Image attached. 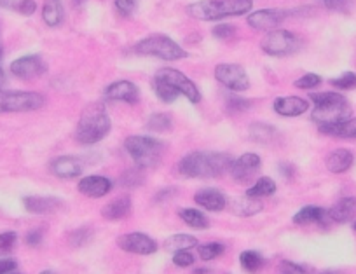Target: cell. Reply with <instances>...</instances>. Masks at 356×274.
<instances>
[{
	"mask_svg": "<svg viewBox=\"0 0 356 274\" xmlns=\"http://www.w3.org/2000/svg\"><path fill=\"white\" fill-rule=\"evenodd\" d=\"M232 159L226 152L198 151L180 159L176 170L187 178H219L230 170Z\"/></svg>",
	"mask_w": 356,
	"mask_h": 274,
	"instance_id": "1",
	"label": "cell"
},
{
	"mask_svg": "<svg viewBox=\"0 0 356 274\" xmlns=\"http://www.w3.org/2000/svg\"><path fill=\"white\" fill-rule=\"evenodd\" d=\"M112 130L110 116L107 114V108L100 101L87 105L80 114V119L77 123L76 140L83 145H94L103 140Z\"/></svg>",
	"mask_w": 356,
	"mask_h": 274,
	"instance_id": "2",
	"label": "cell"
},
{
	"mask_svg": "<svg viewBox=\"0 0 356 274\" xmlns=\"http://www.w3.org/2000/svg\"><path fill=\"white\" fill-rule=\"evenodd\" d=\"M252 0H199L185 8L192 19L217 22L229 16H243L252 11Z\"/></svg>",
	"mask_w": 356,
	"mask_h": 274,
	"instance_id": "3",
	"label": "cell"
},
{
	"mask_svg": "<svg viewBox=\"0 0 356 274\" xmlns=\"http://www.w3.org/2000/svg\"><path fill=\"white\" fill-rule=\"evenodd\" d=\"M124 148L133 157L138 166L145 170H154L159 166L162 154H164V144L158 138L152 137H128L124 142Z\"/></svg>",
	"mask_w": 356,
	"mask_h": 274,
	"instance_id": "4",
	"label": "cell"
},
{
	"mask_svg": "<svg viewBox=\"0 0 356 274\" xmlns=\"http://www.w3.org/2000/svg\"><path fill=\"white\" fill-rule=\"evenodd\" d=\"M135 53L140 56H154V58L166 60V62H178V60H185L189 56L184 47H180L175 40L162 33H154V35L138 40L135 46Z\"/></svg>",
	"mask_w": 356,
	"mask_h": 274,
	"instance_id": "5",
	"label": "cell"
},
{
	"mask_svg": "<svg viewBox=\"0 0 356 274\" xmlns=\"http://www.w3.org/2000/svg\"><path fill=\"white\" fill-rule=\"evenodd\" d=\"M46 98L35 91H4L0 89V114L32 112L44 107Z\"/></svg>",
	"mask_w": 356,
	"mask_h": 274,
	"instance_id": "6",
	"label": "cell"
},
{
	"mask_svg": "<svg viewBox=\"0 0 356 274\" xmlns=\"http://www.w3.org/2000/svg\"><path fill=\"white\" fill-rule=\"evenodd\" d=\"M303 46L300 37L295 33L288 32V30H271L264 40L260 42V47L269 56H290V54L297 53Z\"/></svg>",
	"mask_w": 356,
	"mask_h": 274,
	"instance_id": "7",
	"label": "cell"
},
{
	"mask_svg": "<svg viewBox=\"0 0 356 274\" xmlns=\"http://www.w3.org/2000/svg\"><path fill=\"white\" fill-rule=\"evenodd\" d=\"M351 114H353L351 105L348 103V100H346L344 96H341L334 101H327V103L316 105L313 114H311V119H313V123L318 124V128L330 126V124H337V123H342V121L349 119Z\"/></svg>",
	"mask_w": 356,
	"mask_h": 274,
	"instance_id": "8",
	"label": "cell"
},
{
	"mask_svg": "<svg viewBox=\"0 0 356 274\" xmlns=\"http://www.w3.org/2000/svg\"><path fill=\"white\" fill-rule=\"evenodd\" d=\"M215 79L222 86L230 91H246L250 87V79L246 76V70L236 63H220L215 67Z\"/></svg>",
	"mask_w": 356,
	"mask_h": 274,
	"instance_id": "9",
	"label": "cell"
},
{
	"mask_svg": "<svg viewBox=\"0 0 356 274\" xmlns=\"http://www.w3.org/2000/svg\"><path fill=\"white\" fill-rule=\"evenodd\" d=\"M155 76H158L159 79L164 80V83H168L171 87H175L178 93L184 94V96L187 98L189 101H192V103H199V101H201V93H199L198 86H196L185 74H182L180 70L161 69Z\"/></svg>",
	"mask_w": 356,
	"mask_h": 274,
	"instance_id": "10",
	"label": "cell"
},
{
	"mask_svg": "<svg viewBox=\"0 0 356 274\" xmlns=\"http://www.w3.org/2000/svg\"><path fill=\"white\" fill-rule=\"evenodd\" d=\"M294 12L287 11V9H260V11L250 12L246 22L252 26L253 30H259V32H271V30H276L288 16H291Z\"/></svg>",
	"mask_w": 356,
	"mask_h": 274,
	"instance_id": "11",
	"label": "cell"
},
{
	"mask_svg": "<svg viewBox=\"0 0 356 274\" xmlns=\"http://www.w3.org/2000/svg\"><path fill=\"white\" fill-rule=\"evenodd\" d=\"M47 72V65L39 54H28V56H22V58L15 60L11 63V74L18 79L32 80L37 77L44 76Z\"/></svg>",
	"mask_w": 356,
	"mask_h": 274,
	"instance_id": "12",
	"label": "cell"
},
{
	"mask_svg": "<svg viewBox=\"0 0 356 274\" xmlns=\"http://www.w3.org/2000/svg\"><path fill=\"white\" fill-rule=\"evenodd\" d=\"M117 246L128 253H137V255H152L158 252V243L149 238L144 232H131L117 238Z\"/></svg>",
	"mask_w": 356,
	"mask_h": 274,
	"instance_id": "13",
	"label": "cell"
},
{
	"mask_svg": "<svg viewBox=\"0 0 356 274\" xmlns=\"http://www.w3.org/2000/svg\"><path fill=\"white\" fill-rule=\"evenodd\" d=\"M259 168L260 157L257 154H253V152H248V154H243L241 157H237L236 161H232L229 171L234 180L241 182V184H248L257 175Z\"/></svg>",
	"mask_w": 356,
	"mask_h": 274,
	"instance_id": "14",
	"label": "cell"
},
{
	"mask_svg": "<svg viewBox=\"0 0 356 274\" xmlns=\"http://www.w3.org/2000/svg\"><path fill=\"white\" fill-rule=\"evenodd\" d=\"M49 170L51 173L60 178H76L83 175L84 162L76 155H60L51 161Z\"/></svg>",
	"mask_w": 356,
	"mask_h": 274,
	"instance_id": "15",
	"label": "cell"
},
{
	"mask_svg": "<svg viewBox=\"0 0 356 274\" xmlns=\"http://www.w3.org/2000/svg\"><path fill=\"white\" fill-rule=\"evenodd\" d=\"M105 98L110 101H124V103H137L140 98L137 84L131 80H117L105 87Z\"/></svg>",
	"mask_w": 356,
	"mask_h": 274,
	"instance_id": "16",
	"label": "cell"
},
{
	"mask_svg": "<svg viewBox=\"0 0 356 274\" xmlns=\"http://www.w3.org/2000/svg\"><path fill=\"white\" fill-rule=\"evenodd\" d=\"M332 221L328 209L320 208V206H306V208L299 209L294 215V224L297 225H320V228H327Z\"/></svg>",
	"mask_w": 356,
	"mask_h": 274,
	"instance_id": "17",
	"label": "cell"
},
{
	"mask_svg": "<svg viewBox=\"0 0 356 274\" xmlns=\"http://www.w3.org/2000/svg\"><path fill=\"white\" fill-rule=\"evenodd\" d=\"M26 212L33 213V215H47V213H56L58 209H62L63 201L58 198H47V196H26L23 199Z\"/></svg>",
	"mask_w": 356,
	"mask_h": 274,
	"instance_id": "18",
	"label": "cell"
},
{
	"mask_svg": "<svg viewBox=\"0 0 356 274\" xmlns=\"http://www.w3.org/2000/svg\"><path fill=\"white\" fill-rule=\"evenodd\" d=\"M194 201L206 212H222L227 206V198L222 191L213 187L199 189L194 194Z\"/></svg>",
	"mask_w": 356,
	"mask_h": 274,
	"instance_id": "19",
	"label": "cell"
},
{
	"mask_svg": "<svg viewBox=\"0 0 356 274\" xmlns=\"http://www.w3.org/2000/svg\"><path fill=\"white\" fill-rule=\"evenodd\" d=\"M273 108L278 116L297 117V116H303L304 112H307L310 103H307L304 98H299V96H283L274 100Z\"/></svg>",
	"mask_w": 356,
	"mask_h": 274,
	"instance_id": "20",
	"label": "cell"
},
{
	"mask_svg": "<svg viewBox=\"0 0 356 274\" xmlns=\"http://www.w3.org/2000/svg\"><path fill=\"white\" fill-rule=\"evenodd\" d=\"M77 189L80 194L87 196V198H103L112 191V182L101 175H90L79 182Z\"/></svg>",
	"mask_w": 356,
	"mask_h": 274,
	"instance_id": "21",
	"label": "cell"
},
{
	"mask_svg": "<svg viewBox=\"0 0 356 274\" xmlns=\"http://www.w3.org/2000/svg\"><path fill=\"white\" fill-rule=\"evenodd\" d=\"M131 198L130 196H123V198L112 199L110 203L101 208V216H103L105 221H121L124 216H128L131 213Z\"/></svg>",
	"mask_w": 356,
	"mask_h": 274,
	"instance_id": "22",
	"label": "cell"
},
{
	"mask_svg": "<svg viewBox=\"0 0 356 274\" xmlns=\"http://www.w3.org/2000/svg\"><path fill=\"white\" fill-rule=\"evenodd\" d=\"M353 162H355V155H353L351 151H348V148H337V151L328 154L325 164H327V170L330 173H346L353 166Z\"/></svg>",
	"mask_w": 356,
	"mask_h": 274,
	"instance_id": "23",
	"label": "cell"
},
{
	"mask_svg": "<svg viewBox=\"0 0 356 274\" xmlns=\"http://www.w3.org/2000/svg\"><path fill=\"white\" fill-rule=\"evenodd\" d=\"M332 221L337 224H346L356 216V198H342L328 209Z\"/></svg>",
	"mask_w": 356,
	"mask_h": 274,
	"instance_id": "24",
	"label": "cell"
},
{
	"mask_svg": "<svg viewBox=\"0 0 356 274\" xmlns=\"http://www.w3.org/2000/svg\"><path fill=\"white\" fill-rule=\"evenodd\" d=\"M323 135L335 138H344V140H356V117L342 121V123L330 124V126H320Z\"/></svg>",
	"mask_w": 356,
	"mask_h": 274,
	"instance_id": "25",
	"label": "cell"
},
{
	"mask_svg": "<svg viewBox=\"0 0 356 274\" xmlns=\"http://www.w3.org/2000/svg\"><path fill=\"white\" fill-rule=\"evenodd\" d=\"M65 18V9H63L62 0H46L42 6V19L47 26L54 28L60 26Z\"/></svg>",
	"mask_w": 356,
	"mask_h": 274,
	"instance_id": "26",
	"label": "cell"
},
{
	"mask_svg": "<svg viewBox=\"0 0 356 274\" xmlns=\"http://www.w3.org/2000/svg\"><path fill=\"white\" fill-rule=\"evenodd\" d=\"M264 208V205L260 203V199L250 198V196H243V198H236L230 203V209H232L234 215L237 216H252L257 215L260 209Z\"/></svg>",
	"mask_w": 356,
	"mask_h": 274,
	"instance_id": "27",
	"label": "cell"
},
{
	"mask_svg": "<svg viewBox=\"0 0 356 274\" xmlns=\"http://www.w3.org/2000/svg\"><path fill=\"white\" fill-rule=\"evenodd\" d=\"M278 137L276 128L266 123H253L250 126V138L257 144H271Z\"/></svg>",
	"mask_w": 356,
	"mask_h": 274,
	"instance_id": "28",
	"label": "cell"
},
{
	"mask_svg": "<svg viewBox=\"0 0 356 274\" xmlns=\"http://www.w3.org/2000/svg\"><path fill=\"white\" fill-rule=\"evenodd\" d=\"M196 245H198V239H196L194 236L173 234L164 241V250L169 253H176L180 252V250L194 248Z\"/></svg>",
	"mask_w": 356,
	"mask_h": 274,
	"instance_id": "29",
	"label": "cell"
},
{
	"mask_svg": "<svg viewBox=\"0 0 356 274\" xmlns=\"http://www.w3.org/2000/svg\"><path fill=\"white\" fill-rule=\"evenodd\" d=\"M276 192V182L269 177H262L252 185V187L246 191V196L250 198H257V199H264V198H269Z\"/></svg>",
	"mask_w": 356,
	"mask_h": 274,
	"instance_id": "30",
	"label": "cell"
},
{
	"mask_svg": "<svg viewBox=\"0 0 356 274\" xmlns=\"http://www.w3.org/2000/svg\"><path fill=\"white\" fill-rule=\"evenodd\" d=\"M180 219L192 229H198V231H203L210 225L208 216L205 213H201L199 209L194 208H184L180 209Z\"/></svg>",
	"mask_w": 356,
	"mask_h": 274,
	"instance_id": "31",
	"label": "cell"
},
{
	"mask_svg": "<svg viewBox=\"0 0 356 274\" xmlns=\"http://www.w3.org/2000/svg\"><path fill=\"white\" fill-rule=\"evenodd\" d=\"M152 86H154V91L155 94L159 96V100L164 101V103H173V101L178 98V91L175 89V87L169 86L168 83H164L162 79H159L158 76H154V79H152Z\"/></svg>",
	"mask_w": 356,
	"mask_h": 274,
	"instance_id": "32",
	"label": "cell"
},
{
	"mask_svg": "<svg viewBox=\"0 0 356 274\" xmlns=\"http://www.w3.org/2000/svg\"><path fill=\"white\" fill-rule=\"evenodd\" d=\"M173 128V119L169 114H152L147 121V130L154 131V133H162V131H169Z\"/></svg>",
	"mask_w": 356,
	"mask_h": 274,
	"instance_id": "33",
	"label": "cell"
},
{
	"mask_svg": "<svg viewBox=\"0 0 356 274\" xmlns=\"http://www.w3.org/2000/svg\"><path fill=\"white\" fill-rule=\"evenodd\" d=\"M239 264L245 271L248 273H255L260 267L264 266V259L259 252H253V250H245V252L239 255Z\"/></svg>",
	"mask_w": 356,
	"mask_h": 274,
	"instance_id": "34",
	"label": "cell"
},
{
	"mask_svg": "<svg viewBox=\"0 0 356 274\" xmlns=\"http://www.w3.org/2000/svg\"><path fill=\"white\" fill-rule=\"evenodd\" d=\"M145 168L138 166L137 170H128L121 175L119 182L123 187H140V185L145 184Z\"/></svg>",
	"mask_w": 356,
	"mask_h": 274,
	"instance_id": "35",
	"label": "cell"
},
{
	"mask_svg": "<svg viewBox=\"0 0 356 274\" xmlns=\"http://www.w3.org/2000/svg\"><path fill=\"white\" fill-rule=\"evenodd\" d=\"M226 252V246L222 243H206V245L198 246V255L203 260H213Z\"/></svg>",
	"mask_w": 356,
	"mask_h": 274,
	"instance_id": "36",
	"label": "cell"
},
{
	"mask_svg": "<svg viewBox=\"0 0 356 274\" xmlns=\"http://www.w3.org/2000/svg\"><path fill=\"white\" fill-rule=\"evenodd\" d=\"M91 238H93V231L87 228H79L76 229V231H72L69 234V243L72 246H84L87 245V241H91Z\"/></svg>",
	"mask_w": 356,
	"mask_h": 274,
	"instance_id": "37",
	"label": "cell"
},
{
	"mask_svg": "<svg viewBox=\"0 0 356 274\" xmlns=\"http://www.w3.org/2000/svg\"><path fill=\"white\" fill-rule=\"evenodd\" d=\"M16 243H18V234L12 231L2 232L0 234V257H6L15 250Z\"/></svg>",
	"mask_w": 356,
	"mask_h": 274,
	"instance_id": "38",
	"label": "cell"
},
{
	"mask_svg": "<svg viewBox=\"0 0 356 274\" xmlns=\"http://www.w3.org/2000/svg\"><path fill=\"white\" fill-rule=\"evenodd\" d=\"M330 84L339 89H355L356 87V74L355 72H346L342 76L330 79Z\"/></svg>",
	"mask_w": 356,
	"mask_h": 274,
	"instance_id": "39",
	"label": "cell"
},
{
	"mask_svg": "<svg viewBox=\"0 0 356 274\" xmlns=\"http://www.w3.org/2000/svg\"><path fill=\"white\" fill-rule=\"evenodd\" d=\"M321 84V77L318 76V74H306V76L299 77V79L295 80L294 86L297 87V89H311V87H316Z\"/></svg>",
	"mask_w": 356,
	"mask_h": 274,
	"instance_id": "40",
	"label": "cell"
},
{
	"mask_svg": "<svg viewBox=\"0 0 356 274\" xmlns=\"http://www.w3.org/2000/svg\"><path fill=\"white\" fill-rule=\"evenodd\" d=\"M114 4L119 15L124 18H130L137 11V0H114Z\"/></svg>",
	"mask_w": 356,
	"mask_h": 274,
	"instance_id": "41",
	"label": "cell"
},
{
	"mask_svg": "<svg viewBox=\"0 0 356 274\" xmlns=\"http://www.w3.org/2000/svg\"><path fill=\"white\" fill-rule=\"evenodd\" d=\"M278 271L283 274H306L310 273L306 266H300V264H294V262H288V260H283L278 267Z\"/></svg>",
	"mask_w": 356,
	"mask_h": 274,
	"instance_id": "42",
	"label": "cell"
},
{
	"mask_svg": "<svg viewBox=\"0 0 356 274\" xmlns=\"http://www.w3.org/2000/svg\"><path fill=\"white\" fill-rule=\"evenodd\" d=\"M194 255H192L191 252H187V250H180V252L173 253V264L178 267H189L194 264Z\"/></svg>",
	"mask_w": 356,
	"mask_h": 274,
	"instance_id": "43",
	"label": "cell"
},
{
	"mask_svg": "<svg viewBox=\"0 0 356 274\" xmlns=\"http://www.w3.org/2000/svg\"><path fill=\"white\" fill-rule=\"evenodd\" d=\"M213 35L217 37V39H230V37L236 35V28H234L232 25H227V23H223V25H219L213 28Z\"/></svg>",
	"mask_w": 356,
	"mask_h": 274,
	"instance_id": "44",
	"label": "cell"
},
{
	"mask_svg": "<svg viewBox=\"0 0 356 274\" xmlns=\"http://www.w3.org/2000/svg\"><path fill=\"white\" fill-rule=\"evenodd\" d=\"M42 239H44V229L40 228L32 229V231L26 232L25 236V241L28 246H39L40 243H42Z\"/></svg>",
	"mask_w": 356,
	"mask_h": 274,
	"instance_id": "45",
	"label": "cell"
},
{
	"mask_svg": "<svg viewBox=\"0 0 356 274\" xmlns=\"http://www.w3.org/2000/svg\"><path fill=\"white\" fill-rule=\"evenodd\" d=\"M227 107L230 108V110H236V112H239V110H245V108L252 107V101L250 100H243V98H227Z\"/></svg>",
	"mask_w": 356,
	"mask_h": 274,
	"instance_id": "46",
	"label": "cell"
},
{
	"mask_svg": "<svg viewBox=\"0 0 356 274\" xmlns=\"http://www.w3.org/2000/svg\"><path fill=\"white\" fill-rule=\"evenodd\" d=\"M325 8L330 9V11H348L349 6H351V0H325Z\"/></svg>",
	"mask_w": 356,
	"mask_h": 274,
	"instance_id": "47",
	"label": "cell"
},
{
	"mask_svg": "<svg viewBox=\"0 0 356 274\" xmlns=\"http://www.w3.org/2000/svg\"><path fill=\"white\" fill-rule=\"evenodd\" d=\"M18 271V262L9 257H0V274H9Z\"/></svg>",
	"mask_w": 356,
	"mask_h": 274,
	"instance_id": "48",
	"label": "cell"
},
{
	"mask_svg": "<svg viewBox=\"0 0 356 274\" xmlns=\"http://www.w3.org/2000/svg\"><path fill=\"white\" fill-rule=\"evenodd\" d=\"M25 2L26 0H0V6H2L4 9H9V11L22 12Z\"/></svg>",
	"mask_w": 356,
	"mask_h": 274,
	"instance_id": "49",
	"label": "cell"
},
{
	"mask_svg": "<svg viewBox=\"0 0 356 274\" xmlns=\"http://www.w3.org/2000/svg\"><path fill=\"white\" fill-rule=\"evenodd\" d=\"M175 192H176L175 189H166V191H161L158 196H155V201H158V203L168 201V199L171 198V196L175 194Z\"/></svg>",
	"mask_w": 356,
	"mask_h": 274,
	"instance_id": "50",
	"label": "cell"
},
{
	"mask_svg": "<svg viewBox=\"0 0 356 274\" xmlns=\"http://www.w3.org/2000/svg\"><path fill=\"white\" fill-rule=\"evenodd\" d=\"M280 170L285 177H291V175H294V166H291V164H287V162H281Z\"/></svg>",
	"mask_w": 356,
	"mask_h": 274,
	"instance_id": "51",
	"label": "cell"
},
{
	"mask_svg": "<svg viewBox=\"0 0 356 274\" xmlns=\"http://www.w3.org/2000/svg\"><path fill=\"white\" fill-rule=\"evenodd\" d=\"M4 84H6V74H4V70L0 69V89L4 87Z\"/></svg>",
	"mask_w": 356,
	"mask_h": 274,
	"instance_id": "52",
	"label": "cell"
},
{
	"mask_svg": "<svg viewBox=\"0 0 356 274\" xmlns=\"http://www.w3.org/2000/svg\"><path fill=\"white\" fill-rule=\"evenodd\" d=\"M86 2H87V0H72L74 8H80V6H84Z\"/></svg>",
	"mask_w": 356,
	"mask_h": 274,
	"instance_id": "53",
	"label": "cell"
},
{
	"mask_svg": "<svg viewBox=\"0 0 356 274\" xmlns=\"http://www.w3.org/2000/svg\"><path fill=\"white\" fill-rule=\"evenodd\" d=\"M194 273H210V271H208V269H205V267H201V269H196Z\"/></svg>",
	"mask_w": 356,
	"mask_h": 274,
	"instance_id": "54",
	"label": "cell"
},
{
	"mask_svg": "<svg viewBox=\"0 0 356 274\" xmlns=\"http://www.w3.org/2000/svg\"><path fill=\"white\" fill-rule=\"evenodd\" d=\"M2 53H4V49H2V42H0V58H2Z\"/></svg>",
	"mask_w": 356,
	"mask_h": 274,
	"instance_id": "55",
	"label": "cell"
},
{
	"mask_svg": "<svg viewBox=\"0 0 356 274\" xmlns=\"http://www.w3.org/2000/svg\"><path fill=\"white\" fill-rule=\"evenodd\" d=\"M353 229H355V231H356V224H355V225H353Z\"/></svg>",
	"mask_w": 356,
	"mask_h": 274,
	"instance_id": "56",
	"label": "cell"
},
{
	"mask_svg": "<svg viewBox=\"0 0 356 274\" xmlns=\"http://www.w3.org/2000/svg\"><path fill=\"white\" fill-rule=\"evenodd\" d=\"M321 2H325V0H321Z\"/></svg>",
	"mask_w": 356,
	"mask_h": 274,
	"instance_id": "57",
	"label": "cell"
}]
</instances>
